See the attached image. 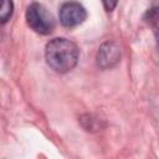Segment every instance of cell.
I'll return each mask as SVG.
<instances>
[{
	"label": "cell",
	"instance_id": "52a82bcc",
	"mask_svg": "<svg viewBox=\"0 0 159 159\" xmlns=\"http://www.w3.org/2000/svg\"><path fill=\"white\" fill-rule=\"evenodd\" d=\"M117 2H118V0H102V4L104 6L106 11H108V12L114 10V7L117 6Z\"/></svg>",
	"mask_w": 159,
	"mask_h": 159
},
{
	"label": "cell",
	"instance_id": "8992f818",
	"mask_svg": "<svg viewBox=\"0 0 159 159\" xmlns=\"http://www.w3.org/2000/svg\"><path fill=\"white\" fill-rule=\"evenodd\" d=\"M145 20L155 29V31H159V6L150 9L145 14Z\"/></svg>",
	"mask_w": 159,
	"mask_h": 159
},
{
	"label": "cell",
	"instance_id": "5b68a950",
	"mask_svg": "<svg viewBox=\"0 0 159 159\" xmlns=\"http://www.w3.org/2000/svg\"><path fill=\"white\" fill-rule=\"evenodd\" d=\"M14 12V2L12 0H1V7H0V22L5 24Z\"/></svg>",
	"mask_w": 159,
	"mask_h": 159
},
{
	"label": "cell",
	"instance_id": "3957f363",
	"mask_svg": "<svg viewBox=\"0 0 159 159\" xmlns=\"http://www.w3.org/2000/svg\"><path fill=\"white\" fill-rule=\"evenodd\" d=\"M87 17L86 9L77 1H67L60 7V22L65 27H75Z\"/></svg>",
	"mask_w": 159,
	"mask_h": 159
},
{
	"label": "cell",
	"instance_id": "7a4b0ae2",
	"mask_svg": "<svg viewBox=\"0 0 159 159\" xmlns=\"http://www.w3.org/2000/svg\"><path fill=\"white\" fill-rule=\"evenodd\" d=\"M25 17L27 25L40 35H48L55 29V19L42 4H30L26 9Z\"/></svg>",
	"mask_w": 159,
	"mask_h": 159
},
{
	"label": "cell",
	"instance_id": "6da1fadb",
	"mask_svg": "<svg viewBox=\"0 0 159 159\" xmlns=\"http://www.w3.org/2000/svg\"><path fill=\"white\" fill-rule=\"evenodd\" d=\"M80 50L77 45L65 37H56L47 42L45 58L47 65L58 73H66L78 62Z\"/></svg>",
	"mask_w": 159,
	"mask_h": 159
},
{
	"label": "cell",
	"instance_id": "277c9868",
	"mask_svg": "<svg viewBox=\"0 0 159 159\" xmlns=\"http://www.w3.org/2000/svg\"><path fill=\"white\" fill-rule=\"evenodd\" d=\"M120 61V47L114 41H106L101 45L96 62L101 70H108L114 67Z\"/></svg>",
	"mask_w": 159,
	"mask_h": 159
}]
</instances>
